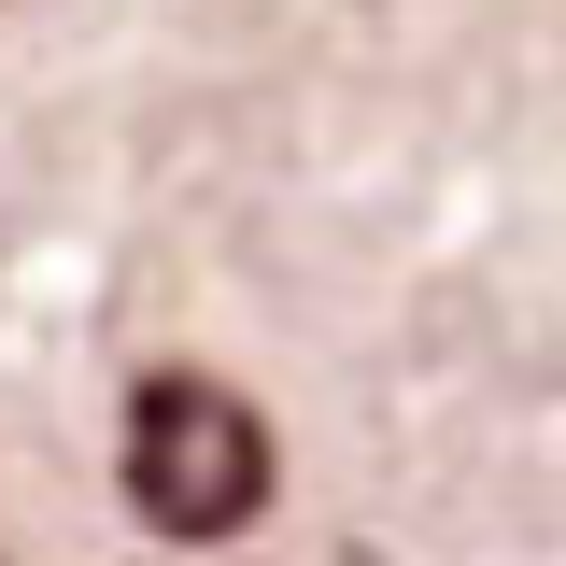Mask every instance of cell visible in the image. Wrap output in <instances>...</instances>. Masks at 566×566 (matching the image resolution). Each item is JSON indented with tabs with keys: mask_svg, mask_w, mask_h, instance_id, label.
<instances>
[{
	"mask_svg": "<svg viewBox=\"0 0 566 566\" xmlns=\"http://www.w3.org/2000/svg\"><path fill=\"white\" fill-rule=\"evenodd\" d=\"M114 468H128V510L156 538H241L270 510V424H255V397H227L212 368H156L128 397Z\"/></svg>",
	"mask_w": 566,
	"mask_h": 566,
	"instance_id": "6da1fadb",
	"label": "cell"
}]
</instances>
